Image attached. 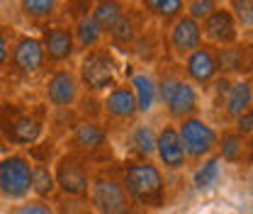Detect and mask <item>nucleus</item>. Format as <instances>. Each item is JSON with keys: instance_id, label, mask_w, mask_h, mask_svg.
<instances>
[{"instance_id": "obj_5", "label": "nucleus", "mask_w": 253, "mask_h": 214, "mask_svg": "<svg viewBox=\"0 0 253 214\" xmlns=\"http://www.w3.org/2000/svg\"><path fill=\"white\" fill-rule=\"evenodd\" d=\"M88 205L93 214H146L129 197L115 166L95 168L90 192H88Z\"/></svg>"}, {"instance_id": "obj_2", "label": "nucleus", "mask_w": 253, "mask_h": 214, "mask_svg": "<svg viewBox=\"0 0 253 214\" xmlns=\"http://www.w3.org/2000/svg\"><path fill=\"white\" fill-rule=\"evenodd\" d=\"M49 127V107L44 102H0V136L10 146L30 149L42 141Z\"/></svg>"}, {"instance_id": "obj_1", "label": "nucleus", "mask_w": 253, "mask_h": 214, "mask_svg": "<svg viewBox=\"0 0 253 214\" xmlns=\"http://www.w3.org/2000/svg\"><path fill=\"white\" fill-rule=\"evenodd\" d=\"M129 197L141 212L163 210L168 202V180L166 171L154 158H125L122 166H115Z\"/></svg>"}, {"instance_id": "obj_22", "label": "nucleus", "mask_w": 253, "mask_h": 214, "mask_svg": "<svg viewBox=\"0 0 253 214\" xmlns=\"http://www.w3.org/2000/svg\"><path fill=\"white\" fill-rule=\"evenodd\" d=\"M126 144H129L126 158H154L156 156V129L149 122L136 120L126 129Z\"/></svg>"}, {"instance_id": "obj_8", "label": "nucleus", "mask_w": 253, "mask_h": 214, "mask_svg": "<svg viewBox=\"0 0 253 214\" xmlns=\"http://www.w3.org/2000/svg\"><path fill=\"white\" fill-rule=\"evenodd\" d=\"M178 134H180L183 149H185V156H188V163H202L205 158L217 153L219 129L212 127L200 115L180 120L178 122Z\"/></svg>"}, {"instance_id": "obj_31", "label": "nucleus", "mask_w": 253, "mask_h": 214, "mask_svg": "<svg viewBox=\"0 0 253 214\" xmlns=\"http://www.w3.org/2000/svg\"><path fill=\"white\" fill-rule=\"evenodd\" d=\"M226 7L234 15L239 30L253 34V0H229Z\"/></svg>"}, {"instance_id": "obj_35", "label": "nucleus", "mask_w": 253, "mask_h": 214, "mask_svg": "<svg viewBox=\"0 0 253 214\" xmlns=\"http://www.w3.org/2000/svg\"><path fill=\"white\" fill-rule=\"evenodd\" d=\"M251 110H253V105H251Z\"/></svg>"}, {"instance_id": "obj_16", "label": "nucleus", "mask_w": 253, "mask_h": 214, "mask_svg": "<svg viewBox=\"0 0 253 214\" xmlns=\"http://www.w3.org/2000/svg\"><path fill=\"white\" fill-rule=\"evenodd\" d=\"M166 42H168V51L175 61H185L195 49H200L205 44V37H202V27L197 20H192L188 15H180L173 25L166 27Z\"/></svg>"}, {"instance_id": "obj_18", "label": "nucleus", "mask_w": 253, "mask_h": 214, "mask_svg": "<svg viewBox=\"0 0 253 214\" xmlns=\"http://www.w3.org/2000/svg\"><path fill=\"white\" fill-rule=\"evenodd\" d=\"M149 25H151V22H149L146 12H144L136 2H129L126 12L120 17V22L107 34V44H110L112 49L129 51V49L134 46V42L144 34V30H146Z\"/></svg>"}, {"instance_id": "obj_14", "label": "nucleus", "mask_w": 253, "mask_h": 214, "mask_svg": "<svg viewBox=\"0 0 253 214\" xmlns=\"http://www.w3.org/2000/svg\"><path fill=\"white\" fill-rule=\"evenodd\" d=\"M156 161L166 173H180L190 166L175 122L166 120L156 129Z\"/></svg>"}, {"instance_id": "obj_4", "label": "nucleus", "mask_w": 253, "mask_h": 214, "mask_svg": "<svg viewBox=\"0 0 253 214\" xmlns=\"http://www.w3.org/2000/svg\"><path fill=\"white\" fill-rule=\"evenodd\" d=\"M76 73H78L81 88L88 95H105L110 88L120 83L122 63L110 44H100L90 51L81 54Z\"/></svg>"}, {"instance_id": "obj_29", "label": "nucleus", "mask_w": 253, "mask_h": 214, "mask_svg": "<svg viewBox=\"0 0 253 214\" xmlns=\"http://www.w3.org/2000/svg\"><path fill=\"white\" fill-rule=\"evenodd\" d=\"M219 173H221V158L214 153V156H210V158H205V161L200 163V168H197L195 175H192V185H195L197 190L212 187V185L219 180Z\"/></svg>"}, {"instance_id": "obj_9", "label": "nucleus", "mask_w": 253, "mask_h": 214, "mask_svg": "<svg viewBox=\"0 0 253 214\" xmlns=\"http://www.w3.org/2000/svg\"><path fill=\"white\" fill-rule=\"evenodd\" d=\"M81 92L83 88H81L76 68L71 63H63V66H54L51 73L46 76L42 97L49 110H76Z\"/></svg>"}, {"instance_id": "obj_26", "label": "nucleus", "mask_w": 253, "mask_h": 214, "mask_svg": "<svg viewBox=\"0 0 253 214\" xmlns=\"http://www.w3.org/2000/svg\"><path fill=\"white\" fill-rule=\"evenodd\" d=\"M126 7H129V0H95L90 15L97 22V27L102 30V34L107 37L110 30L120 22V17L126 12Z\"/></svg>"}, {"instance_id": "obj_28", "label": "nucleus", "mask_w": 253, "mask_h": 214, "mask_svg": "<svg viewBox=\"0 0 253 214\" xmlns=\"http://www.w3.org/2000/svg\"><path fill=\"white\" fill-rule=\"evenodd\" d=\"M59 195L56 178H54V163H32V197L54 202Z\"/></svg>"}, {"instance_id": "obj_24", "label": "nucleus", "mask_w": 253, "mask_h": 214, "mask_svg": "<svg viewBox=\"0 0 253 214\" xmlns=\"http://www.w3.org/2000/svg\"><path fill=\"white\" fill-rule=\"evenodd\" d=\"M251 149L249 144V136H241L239 131L234 129H224L219 131V146H217V156L221 161L231 163V166H239L246 161V151Z\"/></svg>"}, {"instance_id": "obj_12", "label": "nucleus", "mask_w": 253, "mask_h": 214, "mask_svg": "<svg viewBox=\"0 0 253 214\" xmlns=\"http://www.w3.org/2000/svg\"><path fill=\"white\" fill-rule=\"evenodd\" d=\"M107 146H110V129L102 124V120L78 117L71 131L66 134V151L81 153L93 163L100 153L107 151Z\"/></svg>"}, {"instance_id": "obj_33", "label": "nucleus", "mask_w": 253, "mask_h": 214, "mask_svg": "<svg viewBox=\"0 0 253 214\" xmlns=\"http://www.w3.org/2000/svg\"><path fill=\"white\" fill-rule=\"evenodd\" d=\"M15 34H17V32H15V27H10V25H0V73H2V71H7Z\"/></svg>"}, {"instance_id": "obj_7", "label": "nucleus", "mask_w": 253, "mask_h": 214, "mask_svg": "<svg viewBox=\"0 0 253 214\" xmlns=\"http://www.w3.org/2000/svg\"><path fill=\"white\" fill-rule=\"evenodd\" d=\"M32 197V158L25 151L0 156V200L7 205Z\"/></svg>"}, {"instance_id": "obj_20", "label": "nucleus", "mask_w": 253, "mask_h": 214, "mask_svg": "<svg viewBox=\"0 0 253 214\" xmlns=\"http://www.w3.org/2000/svg\"><path fill=\"white\" fill-rule=\"evenodd\" d=\"M129 88L136 97V107H139V117H149L154 112V107L158 105V86L156 76L151 71H134L129 76Z\"/></svg>"}, {"instance_id": "obj_23", "label": "nucleus", "mask_w": 253, "mask_h": 214, "mask_svg": "<svg viewBox=\"0 0 253 214\" xmlns=\"http://www.w3.org/2000/svg\"><path fill=\"white\" fill-rule=\"evenodd\" d=\"M136 5L146 12V17L161 22L163 27L173 25L180 15H185V0H136Z\"/></svg>"}, {"instance_id": "obj_10", "label": "nucleus", "mask_w": 253, "mask_h": 214, "mask_svg": "<svg viewBox=\"0 0 253 214\" xmlns=\"http://www.w3.org/2000/svg\"><path fill=\"white\" fill-rule=\"evenodd\" d=\"M46 54H44V46H42V39L27 34V32H17L15 34V42H12V51H10V63H7V71L15 76V78H22V81H30L37 78L46 71Z\"/></svg>"}, {"instance_id": "obj_32", "label": "nucleus", "mask_w": 253, "mask_h": 214, "mask_svg": "<svg viewBox=\"0 0 253 214\" xmlns=\"http://www.w3.org/2000/svg\"><path fill=\"white\" fill-rule=\"evenodd\" d=\"M217 7H219L217 0H185V15L197 22H202L207 15H212Z\"/></svg>"}, {"instance_id": "obj_25", "label": "nucleus", "mask_w": 253, "mask_h": 214, "mask_svg": "<svg viewBox=\"0 0 253 214\" xmlns=\"http://www.w3.org/2000/svg\"><path fill=\"white\" fill-rule=\"evenodd\" d=\"M17 5L22 17L34 25H51L61 10V0H17Z\"/></svg>"}, {"instance_id": "obj_11", "label": "nucleus", "mask_w": 253, "mask_h": 214, "mask_svg": "<svg viewBox=\"0 0 253 214\" xmlns=\"http://www.w3.org/2000/svg\"><path fill=\"white\" fill-rule=\"evenodd\" d=\"M100 120L107 129H129L139 120L136 97L126 81H120L115 88L102 95L100 100Z\"/></svg>"}, {"instance_id": "obj_6", "label": "nucleus", "mask_w": 253, "mask_h": 214, "mask_svg": "<svg viewBox=\"0 0 253 214\" xmlns=\"http://www.w3.org/2000/svg\"><path fill=\"white\" fill-rule=\"evenodd\" d=\"M93 161L73 151H61L54 161L56 190L66 200H88L93 183Z\"/></svg>"}, {"instance_id": "obj_27", "label": "nucleus", "mask_w": 253, "mask_h": 214, "mask_svg": "<svg viewBox=\"0 0 253 214\" xmlns=\"http://www.w3.org/2000/svg\"><path fill=\"white\" fill-rule=\"evenodd\" d=\"M73 37H76V49L78 51H90L95 46L105 44V34L97 27L93 15H81L78 20H73Z\"/></svg>"}, {"instance_id": "obj_3", "label": "nucleus", "mask_w": 253, "mask_h": 214, "mask_svg": "<svg viewBox=\"0 0 253 214\" xmlns=\"http://www.w3.org/2000/svg\"><path fill=\"white\" fill-rule=\"evenodd\" d=\"M158 102L168 112V122H180L200 112V90L183 76L180 66H161L156 73Z\"/></svg>"}, {"instance_id": "obj_19", "label": "nucleus", "mask_w": 253, "mask_h": 214, "mask_svg": "<svg viewBox=\"0 0 253 214\" xmlns=\"http://www.w3.org/2000/svg\"><path fill=\"white\" fill-rule=\"evenodd\" d=\"M200 27H202L205 42L212 46H229V44L239 42V37H241V30L226 5H219L212 15H207L200 22Z\"/></svg>"}, {"instance_id": "obj_17", "label": "nucleus", "mask_w": 253, "mask_h": 214, "mask_svg": "<svg viewBox=\"0 0 253 214\" xmlns=\"http://www.w3.org/2000/svg\"><path fill=\"white\" fill-rule=\"evenodd\" d=\"M219 76L226 78H253V42L239 39L229 46H217Z\"/></svg>"}, {"instance_id": "obj_13", "label": "nucleus", "mask_w": 253, "mask_h": 214, "mask_svg": "<svg viewBox=\"0 0 253 214\" xmlns=\"http://www.w3.org/2000/svg\"><path fill=\"white\" fill-rule=\"evenodd\" d=\"M42 39V46H44V54H46V61L49 66H63V63H71V59L78 54L76 49V37H73V25L71 22H51V25H44V30L39 34Z\"/></svg>"}, {"instance_id": "obj_34", "label": "nucleus", "mask_w": 253, "mask_h": 214, "mask_svg": "<svg viewBox=\"0 0 253 214\" xmlns=\"http://www.w3.org/2000/svg\"><path fill=\"white\" fill-rule=\"evenodd\" d=\"M231 129L239 131L241 136H253V110H246L244 115H239L231 122Z\"/></svg>"}, {"instance_id": "obj_15", "label": "nucleus", "mask_w": 253, "mask_h": 214, "mask_svg": "<svg viewBox=\"0 0 253 214\" xmlns=\"http://www.w3.org/2000/svg\"><path fill=\"white\" fill-rule=\"evenodd\" d=\"M183 76L197 90H207L217 78H219V63H217V46L212 44H202L200 49H195L185 61L180 63Z\"/></svg>"}, {"instance_id": "obj_21", "label": "nucleus", "mask_w": 253, "mask_h": 214, "mask_svg": "<svg viewBox=\"0 0 253 214\" xmlns=\"http://www.w3.org/2000/svg\"><path fill=\"white\" fill-rule=\"evenodd\" d=\"M253 105V78H236L231 83V90L221 105V117L224 122H234L239 115L251 110Z\"/></svg>"}, {"instance_id": "obj_30", "label": "nucleus", "mask_w": 253, "mask_h": 214, "mask_svg": "<svg viewBox=\"0 0 253 214\" xmlns=\"http://www.w3.org/2000/svg\"><path fill=\"white\" fill-rule=\"evenodd\" d=\"M5 214H59V212H56V205L49 202V200L27 197V200H22V202L7 205Z\"/></svg>"}]
</instances>
